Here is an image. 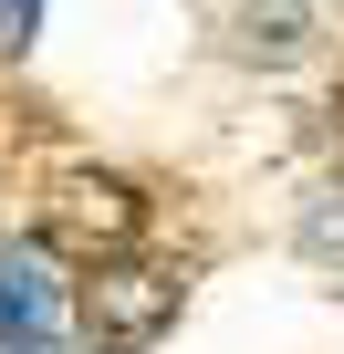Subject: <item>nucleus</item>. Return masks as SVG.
<instances>
[{
  "label": "nucleus",
  "instance_id": "nucleus-1",
  "mask_svg": "<svg viewBox=\"0 0 344 354\" xmlns=\"http://www.w3.org/2000/svg\"><path fill=\"white\" fill-rule=\"evenodd\" d=\"M73 313H84V344H94V354H146L156 333H178V313H188V271H178V261H146V250L84 261Z\"/></svg>",
  "mask_w": 344,
  "mask_h": 354
},
{
  "label": "nucleus",
  "instance_id": "nucleus-2",
  "mask_svg": "<svg viewBox=\"0 0 344 354\" xmlns=\"http://www.w3.org/2000/svg\"><path fill=\"white\" fill-rule=\"evenodd\" d=\"M136 230H146V198L115 167H63L42 188V250L53 261H115V250H136Z\"/></svg>",
  "mask_w": 344,
  "mask_h": 354
},
{
  "label": "nucleus",
  "instance_id": "nucleus-3",
  "mask_svg": "<svg viewBox=\"0 0 344 354\" xmlns=\"http://www.w3.org/2000/svg\"><path fill=\"white\" fill-rule=\"evenodd\" d=\"M63 292H53V250L42 240H0V344L11 333H53Z\"/></svg>",
  "mask_w": 344,
  "mask_h": 354
},
{
  "label": "nucleus",
  "instance_id": "nucleus-4",
  "mask_svg": "<svg viewBox=\"0 0 344 354\" xmlns=\"http://www.w3.org/2000/svg\"><path fill=\"white\" fill-rule=\"evenodd\" d=\"M240 53L251 63H302L313 53V0H240Z\"/></svg>",
  "mask_w": 344,
  "mask_h": 354
},
{
  "label": "nucleus",
  "instance_id": "nucleus-5",
  "mask_svg": "<svg viewBox=\"0 0 344 354\" xmlns=\"http://www.w3.org/2000/svg\"><path fill=\"white\" fill-rule=\"evenodd\" d=\"M0 42L32 53V42H42V0H0Z\"/></svg>",
  "mask_w": 344,
  "mask_h": 354
},
{
  "label": "nucleus",
  "instance_id": "nucleus-6",
  "mask_svg": "<svg viewBox=\"0 0 344 354\" xmlns=\"http://www.w3.org/2000/svg\"><path fill=\"white\" fill-rule=\"evenodd\" d=\"M302 240H313L323 261H344V209H313V219H302Z\"/></svg>",
  "mask_w": 344,
  "mask_h": 354
},
{
  "label": "nucleus",
  "instance_id": "nucleus-7",
  "mask_svg": "<svg viewBox=\"0 0 344 354\" xmlns=\"http://www.w3.org/2000/svg\"><path fill=\"white\" fill-rule=\"evenodd\" d=\"M0 354H63L53 333H11V344H0Z\"/></svg>",
  "mask_w": 344,
  "mask_h": 354
},
{
  "label": "nucleus",
  "instance_id": "nucleus-8",
  "mask_svg": "<svg viewBox=\"0 0 344 354\" xmlns=\"http://www.w3.org/2000/svg\"><path fill=\"white\" fill-rule=\"evenodd\" d=\"M334 188H344V136H334Z\"/></svg>",
  "mask_w": 344,
  "mask_h": 354
}]
</instances>
